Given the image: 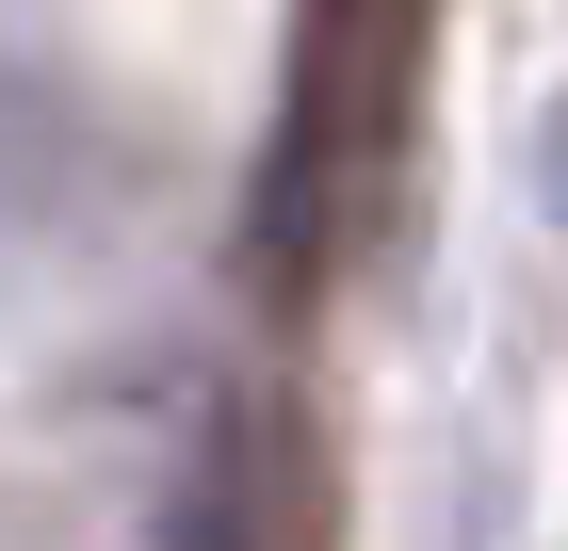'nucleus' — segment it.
<instances>
[{"label": "nucleus", "instance_id": "nucleus-1", "mask_svg": "<svg viewBox=\"0 0 568 551\" xmlns=\"http://www.w3.org/2000/svg\"><path fill=\"white\" fill-rule=\"evenodd\" d=\"M406 114H423V0H308L293 114H276V178H261L276 293H325V276L357 259V227L390 212Z\"/></svg>", "mask_w": 568, "mask_h": 551}, {"label": "nucleus", "instance_id": "nucleus-2", "mask_svg": "<svg viewBox=\"0 0 568 551\" xmlns=\"http://www.w3.org/2000/svg\"><path fill=\"white\" fill-rule=\"evenodd\" d=\"M325 535H342L325 438H308L276 389H244L212 422V455H195V487H179V551H325Z\"/></svg>", "mask_w": 568, "mask_h": 551}]
</instances>
